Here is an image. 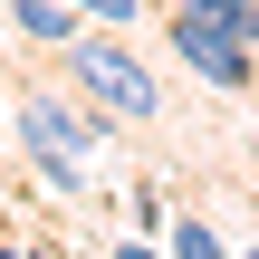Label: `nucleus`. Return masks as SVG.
Segmentation results:
<instances>
[{"instance_id":"nucleus-1","label":"nucleus","mask_w":259,"mask_h":259,"mask_svg":"<svg viewBox=\"0 0 259 259\" xmlns=\"http://www.w3.org/2000/svg\"><path fill=\"white\" fill-rule=\"evenodd\" d=\"M106 135H115V115H96L77 87H19V154L48 192H87Z\"/></svg>"},{"instance_id":"nucleus-2","label":"nucleus","mask_w":259,"mask_h":259,"mask_svg":"<svg viewBox=\"0 0 259 259\" xmlns=\"http://www.w3.org/2000/svg\"><path fill=\"white\" fill-rule=\"evenodd\" d=\"M163 38H173V58L202 87H221V96L259 87V0H173Z\"/></svg>"},{"instance_id":"nucleus-3","label":"nucleus","mask_w":259,"mask_h":259,"mask_svg":"<svg viewBox=\"0 0 259 259\" xmlns=\"http://www.w3.org/2000/svg\"><path fill=\"white\" fill-rule=\"evenodd\" d=\"M58 67H67V87H77L96 115H115V125H154V115H163V77H154L125 38H96V19L58 48Z\"/></svg>"},{"instance_id":"nucleus-4","label":"nucleus","mask_w":259,"mask_h":259,"mask_svg":"<svg viewBox=\"0 0 259 259\" xmlns=\"http://www.w3.org/2000/svg\"><path fill=\"white\" fill-rule=\"evenodd\" d=\"M77 29H87L77 0H10V38H19V48H48V58H58Z\"/></svg>"},{"instance_id":"nucleus-5","label":"nucleus","mask_w":259,"mask_h":259,"mask_svg":"<svg viewBox=\"0 0 259 259\" xmlns=\"http://www.w3.org/2000/svg\"><path fill=\"white\" fill-rule=\"evenodd\" d=\"M163 250H173V259H240L231 240H221V231H211V221H192V211H183V221L163 231Z\"/></svg>"},{"instance_id":"nucleus-6","label":"nucleus","mask_w":259,"mask_h":259,"mask_svg":"<svg viewBox=\"0 0 259 259\" xmlns=\"http://www.w3.org/2000/svg\"><path fill=\"white\" fill-rule=\"evenodd\" d=\"M87 19H106V29H125V19H144V0H77Z\"/></svg>"},{"instance_id":"nucleus-7","label":"nucleus","mask_w":259,"mask_h":259,"mask_svg":"<svg viewBox=\"0 0 259 259\" xmlns=\"http://www.w3.org/2000/svg\"><path fill=\"white\" fill-rule=\"evenodd\" d=\"M106 259H173V250H163L154 231H135V240H115V250H106Z\"/></svg>"},{"instance_id":"nucleus-8","label":"nucleus","mask_w":259,"mask_h":259,"mask_svg":"<svg viewBox=\"0 0 259 259\" xmlns=\"http://www.w3.org/2000/svg\"><path fill=\"white\" fill-rule=\"evenodd\" d=\"M19 259H58V250H19Z\"/></svg>"},{"instance_id":"nucleus-9","label":"nucleus","mask_w":259,"mask_h":259,"mask_svg":"<svg viewBox=\"0 0 259 259\" xmlns=\"http://www.w3.org/2000/svg\"><path fill=\"white\" fill-rule=\"evenodd\" d=\"M240 259H259V250H240Z\"/></svg>"},{"instance_id":"nucleus-10","label":"nucleus","mask_w":259,"mask_h":259,"mask_svg":"<svg viewBox=\"0 0 259 259\" xmlns=\"http://www.w3.org/2000/svg\"><path fill=\"white\" fill-rule=\"evenodd\" d=\"M0 240H10V231H0Z\"/></svg>"}]
</instances>
